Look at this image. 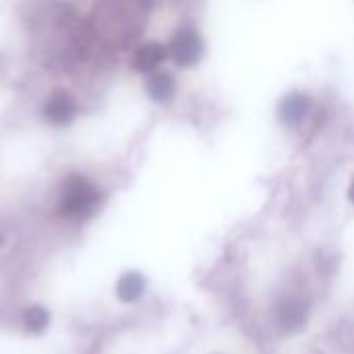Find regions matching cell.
Masks as SVG:
<instances>
[{
    "label": "cell",
    "instance_id": "cell-1",
    "mask_svg": "<svg viewBox=\"0 0 354 354\" xmlns=\"http://www.w3.org/2000/svg\"><path fill=\"white\" fill-rule=\"evenodd\" d=\"M102 201V191L89 178L71 174L62 180L58 214L68 222H85L100 209Z\"/></svg>",
    "mask_w": 354,
    "mask_h": 354
},
{
    "label": "cell",
    "instance_id": "cell-2",
    "mask_svg": "<svg viewBox=\"0 0 354 354\" xmlns=\"http://www.w3.org/2000/svg\"><path fill=\"white\" fill-rule=\"evenodd\" d=\"M168 54L178 66H195L203 56V39L195 29H180L168 46Z\"/></svg>",
    "mask_w": 354,
    "mask_h": 354
},
{
    "label": "cell",
    "instance_id": "cell-3",
    "mask_svg": "<svg viewBox=\"0 0 354 354\" xmlns=\"http://www.w3.org/2000/svg\"><path fill=\"white\" fill-rule=\"evenodd\" d=\"M41 114H44V118L50 124H54V127H66L77 116V104H75V100H73L71 93H66V91L60 89V91H54L46 100Z\"/></svg>",
    "mask_w": 354,
    "mask_h": 354
},
{
    "label": "cell",
    "instance_id": "cell-4",
    "mask_svg": "<svg viewBox=\"0 0 354 354\" xmlns=\"http://www.w3.org/2000/svg\"><path fill=\"white\" fill-rule=\"evenodd\" d=\"M168 58V48L160 41H147L139 46L133 54L131 66L137 73H153Z\"/></svg>",
    "mask_w": 354,
    "mask_h": 354
},
{
    "label": "cell",
    "instance_id": "cell-5",
    "mask_svg": "<svg viewBox=\"0 0 354 354\" xmlns=\"http://www.w3.org/2000/svg\"><path fill=\"white\" fill-rule=\"evenodd\" d=\"M311 110V100L303 93H288L278 108V116L286 127H299Z\"/></svg>",
    "mask_w": 354,
    "mask_h": 354
},
{
    "label": "cell",
    "instance_id": "cell-6",
    "mask_svg": "<svg viewBox=\"0 0 354 354\" xmlns=\"http://www.w3.org/2000/svg\"><path fill=\"white\" fill-rule=\"evenodd\" d=\"M307 322V305L299 299H286L278 305V326L288 332L295 334L299 332Z\"/></svg>",
    "mask_w": 354,
    "mask_h": 354
},
{
    "label": "cell",
    "instance_id": "cell-7",
    "mask_svg": "<svg viewBox=\"0 0 354 354\" xmlns=\"http://www.w3.org/2000/svg\"><path fill=\"white\" fill-rule=\"evenodd\" d=\"M145 278L139 272H127L116 284V297L122 303H137L145 292Z\"/></svg>",
    "mask_w": 354,
    "mask_h": 354
},
{
    "label": "cell",
    "instance_id": "cell-8",
    "mask_svg": "<svg viewBox=\"0 0 354 354\" xmlns=\"http://www.w3.org/2000/svg\"><path fill=\"white\" fill-rule=\"evenodd\" d=\"M147 93L153 102L158 104H168L172 102L174 93H176V85L174 79L168 73H153L147 79Z\"/></svg>",
    "mask_w": 354,
    "mask_h": 354
},
{
    "label": "cell",
    "instance_id": "cell-9",
    "mask_svg": "<svg viewBox=\"0 0 354 354\" xmlns=\"http://www.w3.org/2000/svg\"><path fill=\"white\" fill-rule=\"evenodd\" d=\"M50 324V313L44 307H29L23 311V326L27 330V334H44L46 328Z\"/></svg>",
    "mask_w": 354,
    "mask_h": 354
},
{
    "label": "cell",
    "instance_id": "cell-10",
    "mask_svg": "<svg viewBox=\"0 0 354 354\" xmlns=\"http://www.w3.org/2000/svg\"><path fill=\"white\" fill-rule=\"evenodd\" d=\"M351 199H353V203H354V180H353V185H351Z\"/></svg>",
    "mask_w": 354,
    "mask_h": 354
}]
</instances>
